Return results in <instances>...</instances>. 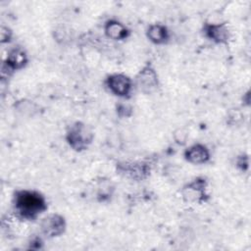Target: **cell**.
<instances>
[{
  "instance_id": "obj_1",
  "label": "cell",
  "mask_w": 251,
  "mask_h": 251,
  "mask_svg": "<svg viewBox=\"0 0 251 251\" xmlns=\"http://www.w3.org/2000/svg\"><path fill=\"white\" fill-rule=\"evenodd\" d=\"M16 216L22 220L33 221L46 211L47 203L42 194L34 190H17L13 197Z\"/></svg>"
},
{
  "instance_id": "obj_2",
  "label": "cell",
  "mask_w": 251,
  "mask_h": 251,
  "mask_svg": "<svg viewBox=\"0 0 251 251\" xmlns=\"http://www.w3.org/2000/svg\"><path fill=\"white\" fill-rule=\"evenodd\" d=\"M94 133L92 129L81 122H75L69 126L66 139L69 145L75 151L85 150L92 142Z\"/></svg>"
},
{
  "instance_id": "obj_3",
  "label": "cell",
  "mask_w": 251,
  "mask_h": 251,
  "mask_svg": "<svg viewBox=\"0 0 251 251\" xmlns=\"http://www.w3.org/2000/svg\"><path fill=\"white\" fill-rule=\"evenodd\" d=\"M207 179L199 176L186 183L181 190V195L184 201L189 203H202L208 199Z\"/></svg>"
},
{
  "instance_id": "obj_4",
  "label": "cell",
  "mask_w": 251,
  "mask_h": 251,
  "mask_svg": "<svg viewBox=\"0 0 251 251\" xmlns=\"http://www.w3.org/2000/svg\"><path fill=\"white\" fill-rule=\"evenodd\" d=\"M27 62H28L27 55L23 47L17 46L12 48L8 52L6 59L2 64V69H1L2 78H5V76L8 77L16 71L22 70L23 68L25 67Z\"/></svg>"
},
{
  "instance_id": "obj_5",
  "label": "cell",
  "mask_w": 251,
  "mask_h": 251,
  "mask_svg": "<svg viewBox=\"0 0 251 251\" xmlns=\"http://www.w3.org/2000/svg\"><path fill=\"white\" fill-rule=\"evenodd\" d=\"M105 84L109 91L116 96L127 98L132 90V80L125 74L109 75L105 80Z\"/></svg>"
},
{
  "instance_id": "obj_6",
  "label": "cell",
  "mask_w": 251,
  "mask_h": 251,
  "mask_svg": "<svg viewBox=\"0 0 251 251\" xmlns=\"http://www.w3.org/2000/svg\"><path fill=\"white\" fill-rule=\"evenodd\" d=\"M135 80L139 90L145 94L154 92L159 86L158 75L151 64H146L138 72Z\"/></svg>"
},
{
  "instance_id": "obj_7",
  "label": "cell",
  "mask_w": 251,
  "mask_h": 251,
  "mask_svg": "<svg viewBox=\"0 0 251 251\" xmlns=\"http://www.w3.org/2000/svg\"><path fill=\"white\" fill-rule=\"evenodd\" d=\"M66 230V221L62 215L49 214L40 223V231L47 238L60 236Z\"/></svg>"
},
{
  "instance_id": "obj_8",
  "label": "cell",
  "mask_w": 251,
  "mask_h": 251,
  "mask_svg": "<svg viewBox=\"0 0 251 251\" xmlns=\"http://www.w3.org/2000/svg\"><path fill=\"white\" fill-rule=\"evenodd\" d=\"M204 35L211 41L219 44L227 43L230 33L225 23H206L203 26Z\"/></svg>"
},
{
  "instance_id": "obj_9",
  "label": "cell",
  "mask_w": 251,
  "mask_h": 251,
  "mask_svg": "<svg viewBox=\"0 0 251 251\" xmlns=\"http://www.w3.org/2000/svg\"><path fill=\"white\" fill-rule=\"evenodd\" d=\"M184 159L187 162L195 165L205 164L210 159V152L204 144L196 143L189 146L184 151Z\"/></svg>"
},
{
  "instance_id": "obj_10",
  "label": "cell",
  "mask_w": 251,
  "mask_h": 251,
  "mask_svg": "<svg viewBox=\"0 0 251 251\" xmlns=\"http://www.w3.org/2000/svg\"><path fill=\"white\" fill-rule=\"evenodd\" d=\"M104 32L107 37L114 40H123L128 37L129 29L117 20H109L104 25Z\"/></svg>"
},
{
  "instance_id": "obj_11",
  "label": "cell",
  "mask_w": 251,
  "mask_h": 251,
  "mask_svg": "<svg viewBox=\"0 0 251 251\" xmlns=\"http://www.w3.org/2000/svg\"><path fill=\"white\" fill-rule=\"evenodd\" d=\"M146 35L147 38L155 44H165L170 39L169 29L162 24H153L149 25Z\"/></svg>"
},
{
  "instance_id": "obj_12",
  "label": "cell",
  "mask_w": 251,
  "mask_h": 251,
  "mask_svg": "<svg viewBox=\"0 0 251 251\" xmlns=\"http://www.w3.org/2000/svg\"><path fill=\"white\" fill-rule=\"evenodd\" d=\"M121 172L125 173L126 176H129L133 179H142L144 178L149 172V168L146 164L143 163H125L120 165Z\"/></svg>"
},
{
  "instance_id": "obj_13",
  "label": "cell",
  "mask_w": 251,
  "mask_h": 251,
  "mask_svg": "<svg viewBox=\"0 0 251 251\" xmlns=\"http://www.w3.org/2000/svg\"><path fill=\"white\" fill-rule=\"evenodd\" d=\"M0 33H1V43H7V42L11 41L13 32H12V30L8 26L2 25Z\"/></svg>"
},
{
  "instance_id": "obj_14",
  "label": "cell",
  "mask_w": 251,
  "mask_h": 251,
  "mask_svg": "<svg viewBox=\"0 0 251 251\" xmlns=\"http://www.w3.org/2000/svg\"><path fill=\"white\" fill-rule=\"evenodd\" d=\"M236 166L241 171H244L248 168V157L245 155H241L236 160Z\"/></svg>"
}]
</instances>
